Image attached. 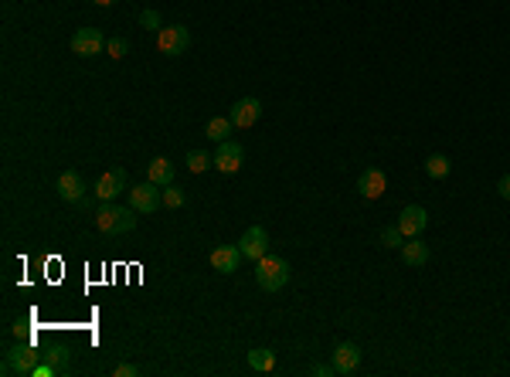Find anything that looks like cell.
<instances>
[{"label": "cell", "mask_w": 510, "mask_h": 377, "mask_svg": "<svg viewBox=\"0 0 510 377\" xmlns=\"http://www.w3.org/2000/svg\"><path fill=\"white\" fill-rule=\"evenodd\" d=\"M160 204H164V190H160V184H153V181L136 184V187L129 190V207L136 214H153Z\"/></svg>", "instance_id": "cell-5"}, {"label": "cell", "mask_w": 510, "mask_h": 377, "mask_svg": "<svg viewBox=\"0 0 510 377\" xmlns=\"http://www.w3.org/2000/svg\"><path fill=\"white\" fill-rule=\"evenodd\" d=\"M55 374H58V371H55L51 364H38V367H34V377H55Z\"/></svg>", "instance_id": "cell-29"}, {"label": "cell", "mask_w": 510, "mask_h": 377, "mask_svg": "<svg viewBox=\"0 0 510 377\" xmlns=\"http://www.w3.org/2000/svg\"><path fill=\"white\" fill-rule=\"evenodd\" d=\"M425 174H429L432 181L449 177V157H446V153H432V157L425 160Z\"/></svg>", "instance_id": "cell-20"}, {"label": "cell", "mask_w": 510, "mask_h": 377, "mask_svg": "<svg viewBox=\"0 0 510 377\" xmlns=\"http://www.w3.org/2000/svg\"><path fill=\"white\" fill-rule=\"evenodd\" d=\"M58 197L68 200V204H82L86 200V181L75 174V170H65L58 177Z\"/></svg>", "instance_id": "cell-14"}, {"label": "cell", "mask_w": 510, "mask_h": 377, "mask_svg": "<svg viewBox=\"0 0 510 377\" xmlns=\"http://www.w3.org/2000/svg\"><path fill=\"white\" fill-rule=\"evenodd\" d=\"M140 24H143L146 31H157V27H160V14H157V10H143V14H140Z\"/></svg>", "instance_id": "cell-26"}, {"label": "cell", "mask_w": 510, "mask_h": 377, "mask_svg": "<svg viewBox=\"0 0 510 377\" xmlns=\"http://www.w3.org/2000/svg\"><path fill=\"white\" fill-rule=\"evenodd\" d=\"M44 361H48L58 374H68V371H72V364H68V350H65V347H51V350L44 354Z\"/></svg>", "instance_id": "cell-22"}, {"label": "cell", "mask_w": 510, "mask_h": 377, "mask_svg": "<svg viewBox=\"0 0 510 377\" xmlns=\"http://www.w3.org/2000/svg\"><path fill=\"white\" fill-rule=\"evenodd\" d=\"M255 283H259V289H266V292L283 289V285L290 283V262L279 259V255H262L255 262Z\"/></svg>", "instance_id": "cell-2"}, {"label": "cell", "mask_w": 510, "mask_h": 377, "mask_svg": "<svg viewBox=\"0 0 510 377\" xmlns=\"http://www.w3.org/2000/svg\"><path fill=\"white\" fill-rule=\"evenodd\" d=\"M497 194H500L504 200H510V174H507V177H500V184H497Z\"/></svg>", "instance_id": "cell-30"}, {"label": "cell", "mask_w": 510, "mask_h": 377, "mask_svg": "<svg viewBox=\"0 0 510 377\" xmlns=\"http://www.w3.org/2000/svg\"><path fill=\"white\" fill-rule=\"evenodd\" d=\"M248 367L259 371V374H269L276 367V354L266 350V347H255V350H248Z\"/></svg>", "instance_id": "cell-19"}, {"label": "cell", "mask_w": 510, "mask_h": 377, "mask_svg": "<svg viewBox=\"0 0 510 377\" xmlns=\"http://www.w3.org/2000/svg\"><path fill=\"white\" fill-rule=\"evenodd\" d=\"M96 228L102 235H126L136 228V218H133V207H119V204H109L102 200L99 214H96Z\"/></svg>", "instance_id": "cell-1"}, {"label": "cell", "mask_w": 510, "mask_h": 377, "mask_svg": "<svg viewBox=\"0 0 510 377\" xmlns=\"http://www.w3.org/2000/svg\"><path fill=\"white\" fill-rule=\"evenodd\" d=\"M259 116H262V102L248 95V99H238V102L231 105V116H228V119H231L238 129H248V126L259 122Z\"/></svg>", "instance_id": "cell-9"}, {"label": "cell", "mask_w": 510, "mask_h": 377, "mask_svg": "<svg viewBox=\"0 0 510 377\" xmlns=\"http://www.w3.org/2000/svg\"><path fill=\"white\" fill-rule=\"evenodd\" d=\"M105 51H109L112 62H119V58H126L129 44H126V38H109V41H105Z\"/></svg>", "instance_id": "cell-24"}, {"label": "cell", "mask_w": 510, "mask_h": 377, "mask_svg": "<svg viewBox=\"0 0 510 377\" xmlns=\"http://www.w3.org/2000/svg\"><path fill=\"white\" fill-rule=\"evenodd\" d=\"M357 190H361V197H368V200L385 197V190H388V177H385V170H378V167L364 170V174L357 177Z\"/></svg>", "instance_id": "cell-10"}, {"label": "cell", "mask_w": 510, "mask_h": 377, "mask_svg": "<svg viewBox=\"0 0 510 377\" xmlns=\"http://www.w3.org/2000/svg\"><path fill=\"white\" fill-rule=\"evenodd\" d=\"M402 238H405V235H402V228H398V224H392V228H385V231L378 235V242H381L385 248H402V245H405Z\"/></svg>", "instance_id": "cell-23"}, {"label": "cell", "mask_w": 510, "mask_h": 377, "mask_svg": "<svg viewBox=\"0 0 510 377\" xmlns=\"http://www.w3.org/2000/svg\"><path fill=\"white\" fill-rule=\"evenodd\" d=\"M333 367H337V374H354L361 367V347L357 343H340L333 350Z\"/></svg>", "instance_id": "cell-15"}, {"label": "cell", "mask_w": 510, "mask_h": 377, "mask_svg": "<svg viewBox=\"0 0 510 377\" xmlns=\"http://www.w3.org/2000/svg\"><path fill=\"white\" fill-rule=\"evenodd\" d=\"M123 190H126V170H123V167L105 170L99 181H96V197H99V200H112V197H119Z\"/></svg>", "instance_id": "cell-12"}, {"label": "cell", "mask_w": 510, "mask_h": 377, "mask_svg": "<svg viewBox=\"0 0 510 377\" xmlns=\"http://www.w3.org/2000/svg\"><path fill=\"white\" fill-rule=\"evenodd\" d=\"M242 164H245V150H242V143H235V140L218 143V150H214V170H221V174H238Z\"/></svg>", "instance_id": "cell-6"}, {"label": "cell", "mask_w": 510, "mask_h": 377, "mask_svg": "<svg viewBox=\"0 0 510 377\" xmlns=\"http://www.w3.org/2000/svg\"><path fill=\"white\" fill-rule=\"evenodd\" d=\"M184 164H188L191 174H204L207 167H214V157H207L204 150H191V153L184 157Z\"/></svg>", "instance_id": "cell-21"}, {"label": "cell", "mask_w": 510, "mask_h": 377, "mask_svg": "<svg viewBox=\"0 0 510 377\" xmlns=\"http://www.w3.org/2000/svg\"><path fill=\"white\" fill-rule=\"evenodd\" d=\"M150 181H153V184H160V187L174 184V164H170L167 157H157V160L150 164Z\"/></svg>", "instance_id": "cell-18"}, {"label": "cell", "mask_w": 510, "mask_h": 377, "mask_svg": "<svg viewBox=\"0 0 510 377\" xmlns=\"http://www.w3.org/2000/svg\"><path fill=\"white\" fill-rule=\"evenodd\" d=\"M309 374L327 377V374H337V367H333V364H313V367H309Z\"/></svg>", "instance_id": "cell-28"}, {"label": "cell", "mask_w": 510, "mask_h": 377, "mask_svg": "<svg viewBox=\"0 0 510 377\" xmlns=\"http://www.w3.org/2000/svg\"><path fill=\"white\" fill-rule=\"evenodd\" d=\"M41 357L44 354H38L31 343H17V347H7L3 350V374H34V367L41 364Z\"/></svg>", "instance_id": "cell-3"}, {"label": "cell", "mask_w": 510, "mask_h": 377, "mask_svg": "<svg viewBox=\"0 0 510 377\" xmlns=\"http://www.w3.org/2000/svg\"><path fill=\"white\" fill-rule=\"evenodd\" d=\"M136 374H140L136 364H119V367H112V377H136Z\"/></svg>", "instance_id": "cell-27"}, {"label": "cell", "mask_w": 510, "mask_h": 377, "mask_svg": "<svg viewBox=\"0 0 510 377\" xmlns=\"http://www.w3.org/2000/svg\"><path fill=\"white\" fill-rule=\"evenodd\" d=\"M92 3H99V7H112L116 0H92Z\"/></svg>", "instance_id": "cell-31"}, {"label": "cell", "mask_w": 510, "mask_h": 377, "mask_svg": "<svg viewBox=\"0 0 510 377\" xmlns=\"http://www.w3.org/2000/svg\"><path fill=\"white\" fill-rule=\"evenodd\" d=\"M157 48H160L164 55L177 58V55H184V51L191 48V31H188L184 24H174V27H160V31H157Z\"/></svg>", "instance_id": "cell-4"}, {"label": "cell", "mask_w": 510, "mask_h": 377, "mask_svg": "<svg viewBox=\"0 0 510 377\" xmlns=\"http://www.w3.org/2000/svg\"><path fill=\"white\" fill-rule=\"evenodd\" d=\"M425 224H429V211L418 207V204H408L405 211H402V218H398V228H402L405 238H418L425 231Z\"/></svg>", "instance_id": "cell-11"}, {"label": "cell", "mask_w": 510, "mask_h": 377, "mask_svg": "<svg viewBox=\"0 0 510 377\" xmlns=\"http://www.w3.org/2000/svg\"><path fill=\"white\" fill-rule=\"evenodd\" d=\"M238 252H242V259H252V262H259L262 255H269V235H266V228L262 224H252L238 238Z\"/></svg>", "instance_id": "cell-7"}, {"label": "cell", "mask_w": 510, "mask_h": 377, "mask_svg": "<svg viewBox=\"0 0 510 377\" xmlns=\"http://www.w3.org/2000/svg\"><path fill=\"white\" fill-rule=\"evenodd\" d=\"M184 200H188V197H184L181 187H174V184L164 187V207H184Z\"/></svg>", "instance_id": "cell-25"}, {"label": "cell", "mask_w": 510, "mask_h": 377, "mask_svg": "<svg viewBox=\"0 0 510 377\" xmlns=\"http://www.w3.org/2000/svg\"><path fill=\"white\" fill-rule=\"evenodd\" d=\"M238 259H242L238 245H218V248H211V269L221 272V276H231L238 269Z\"/></svg>", "instance_id": "cell-13"}, {"label": "cell", "mask_w": 510, "mask_h": 377, "mask_svg": "<svg viewBox=\"0 0 510 377\" xmlns=\"http://www.w3.org/2000/svg\"><path fill=\"white\" fill-rule=\"evenodd\" d=\"M102 48H105V38H102L99 27H79V31L72 34V51H75L79 58L102 55Z\"/></svg>", "instance_id": "cell-8"}, {"label": "cell", "mask_w": 510, "mask_h": 377, "mask_svg": "<svg viewBox=\"0 0 510 377\" xmlns=\"http://www.w3.org/2000/svg\"><path fill=\"white\" fill-rule=\"evenodd\" d=\"M231 129H235V122H231V119H225V116H211V119H207V126H204V133H207L214 143H225V140L231 136Z\"/></svg>", "instance_id": "cell-17"}, {"label": "cell", "mask_w": 510, "mask_h": 377, "mask_svg": "<svg viewBox=\"0 0 510 377\" xmlns=\"http://www.w3.org/2000/svg\"><path fill=\"white\" fill-rule=\"evenodd\" d=\"M402 262L411 265V269H422L425 262H429V245L425 242H418V238H411L402 245Z\"/></svg>", "instance_id": "cell-16"}]
</instances>
